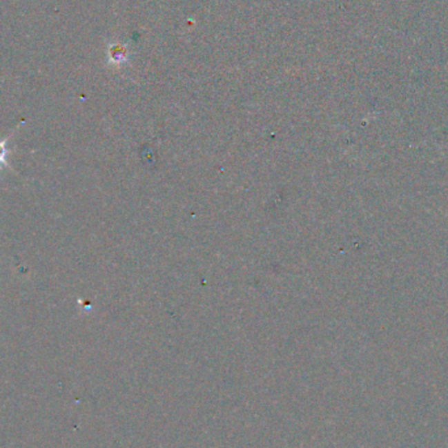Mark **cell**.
Instances as JSON below:
<instances>
[{
	"mask_svg": "<svg viewBox=\"0 0 448 448\" xmlns=\"http://www.w3.org/2000/svg\"><path fill=\"white\" fill-rule=\"evenodd\" d=\"M14 133V131H13ZM12 133V134H13ZM11 135H8L6 139L0 141V168L3 167H10V163L7 162V154H8V150H7V143L11 139Z\"/></svg>",
	"mask_w": 448,
	"mask_h": 448,
	"instance_id": "cell-1",
	"label": "cell"
}]
</instances>
